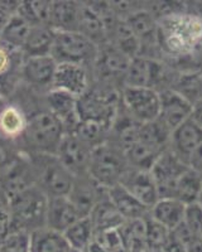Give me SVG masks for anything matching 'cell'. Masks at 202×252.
<instances>
[{"mask_svg":"<svg viewBox=\"0 0 202 252\" xmlns=\"http://www.w3.org/2000/svg\"><path fill=\"white\" fill-rule=\"evenodd\" d=\"M158 44L172 60L195 58L202 44V20L191 12L158 20Z\"/></svg>","mask_w":202,"mask_h":252,"instance_id":"cell-1","label":"cell"},{"mask_svg":"<svg viewBox=\"0 0 202 252\" xmlns=\"http://www.w3.org/2000/svg\"><path fill=\"white\" fill-rule=\"evenodd\" d=\"M65 134L64 124L43 107L28 116L26 130L17 143L27 155H56Z\"/></svg>","mask_w":202,"mask_h":252,"instance_id":"cell-2","label":"cell"},{"mask_svg":"<svg viewBox=\"0 0 202 252\" xmlns=\"http://www.w3.org/2000/svg\"><path fill=\"white\" fill-rule=\"evenodd\" d=\"M28 157L34 173L35 187L40 192L47 198L68 195L75 177L65 168L57 155L32 154Z\"/></svg>","mask_w":202,"mask_h":252,"instance_id":"cell-3","label":"cell"},{"mask_svg":"<svg viewBox=\"0 0 202 252\" xmlns=\"http://www.w3.org/2000/svg\"><path fill=\"white\" fill-rule=\"evenodd\" d=\"M130 166L120 148L106 140L94 149L89 165V175L104 189L120 184Z\"/></svg>","mask_w":202,"mask_h":252,"instance_id":"cell-4","label":"cell"},{"mask_svg":"<svg viewBox=\"0 0 202 252\" xmlns=\"http://www.w3.org/2000/svg\"><path fill=\"white\" fill-rule=\"evenodd\" d=\"M99 49L100 47L80 32H55L51 56L57 63H75L91 69Z\"/></svg>","mask_w":202,"mask_h":252,"instance_id":"cell-5","label":"cell"},{"mask_svg":"<svg viewBox=\"0 0 202 252\" xmlns=\"http://www.w3.org/2000/svg\"><path fill=\"white\" fill-rule=\"evenodd\" d=\"M48 198L37 187L18 197L8 206L12 229L31 232L46 226V209Z\"/></svg>","mask_w":202,"mask_h":252,"instance_id":"cell-6","label":"cell"},{"mask_svg":"<svg viewBox=\"0 0 202 252\" xmlns=\"http://www.w3.org/2000/svg\"><path fill=\"white\" fill-rule=\"evenodd\" d=\"M120 103L125 111L140 124L157 121L161 112V94L149 87H123Z\"/></svg>","mask_w":202,"mask_h":252,"instance_id":"cell-7","label":"cell"},{"mask_svg":"<svg viewBox=\"0 0 202 252\" xmlns=\"http://www.w3.org/2000/svg\"><path fill=\"white\" fill-rule=\"evenodd\" d=\"M35 187L34 173L27 154H22L5 173L0 175V190L6 208L14 199Z\"/></svg>","mask_w":202,"mask_h":252,"instance_id":"cell-8","label":"cell"},{"mask_svg":"<svg viewBox=\"0 0 202 252\" xmlns=\"http://www.w3.org/2000/svg\"><path fill=\"white\" fill-rule=\"evenodd\" d=\"M94 148L75 134H65L57 150V158L73 177L89 174Z\"/></svg>","mask_w":202,"mask_h":252,"instance_id":"cell-9","label":"cell"},{"mask_svg":"<svg viewBox=\"0 0 202 252\" xmlns=\"http://www.w3.org/2000/svg\"><path fill=\"white\" fill-rule=\"evenodd\" d=\"M93 85V75L89 67L75 63H57L51 90H58L80 98Z\"/></svg>","mask_w":202,"mask_h":252,"instance_id":"cell-10","label":"cell"},{"mask_svg":"<svg viewBox=\"0 0 202 252\" xmlns=\"http://www.w3.org/2000/svg\"><path fill=\"white\" fill-rule=\"evenodd\" d=\"M187 168L190 166L179 160L169 149L162 153L161 157L157 159L150 169L157 188H158L159 198H172L174 186L178 178L183 174Z\"/></svg>","mask_w":202,"mask_h":252,"instance_id":"cell-11","label":"cell"},{"mask_svg":"<svg viewBox=\"0 0 202 252\" xmlns=\"http://www.w3.org/2000/svg\"><path fill=\"white\" fill-rule=\"evenodd\" d=\"M57 62L52 56H38V57H23L19 73L22 80L32 89L43 90L44 94L51 90Z\"/></svg>","mask_w":202,"mask_h":252,"instance_id":"cell-12","label":"cell"},{"mask_svg":"<svg viewBox=\"0 0 202 252\" xmlns=\"http://www.w3.org/2000/svg\"><path fill=\"white\" fill-rule=\"evenodd\" d=\"M201 145L202 129L192 119H188L170 132L168 149L173 153L179 160L190 166L191 158L194 157Z\"/></svg>","mask_w":202,"mask_h":252,"instance_id":"cell-13","label":"cell"},{"mask_svg":"<svg viewBox=\"0 0 202 252\" xmlns=\"http://www.w3.org/2000/svg\"><path fill=\"white\" fill-rule=\"evenodd\" d=\"M44 109L64 124L66 134H71L80 123L78 116V98L58 90H49L43 94Z\"/></svg>","mask_w":202,"mask_h":252,"instance_id":"cell-14","label":"cell"},{"mask_svg":"<svg viewBox=\"0 0 202 252\" xmlns=\"http://www.w3.org/2000/svg\"><path fill=\"white\" fill-rule=\"evenodd\" d=\"M161 94V112L158 121L169 132L191 119L194 105L173 90H165Z\"/></svg>","mask_w":202,"mask_h":252,"instance_id":"cell-15","label":"cell"},{"mask_svg":"<svg viewBox=\"0 0 202 252\" xmlns=\"http://www.w3.org/2000/svg\"><path fill=\"white\" fill-rule=\"evenodd\" d=\"M106 195V189L99 186L89 174L75 177L68 199L78 211L81 217H89L96 204Z\"/></svg>","mask_w":202,"mask_h":252,"instance_id":"cell-16","label":"cell"},{"mask_svg":"<svg viewBox=\"0 0 202 252\" xmlns=\"http://www.w3.org/2000/svg\"><path fill=\"white\" fill-rule=\"evenodd\" d=\"M120 186L124 187L128 192L132 193L140 203L149 209L159 199L158 188L150 170L129 168L121 178Z\"/></svg>","mask_w":202,"mask_h":252,"instance_id":"cell-17","label":"cell"},{"mask_svg":"<svg viewBox=\"0 0 202 252\" xmlns=\"http://www.w3.org/2000/svg\"><path fill=\"white\" fill-rule=\"evenodd\" d=\"M81 218V215L67 195L48 198L46 209V227L64 233Z\"/></svg>","mask_w":202,"mask_h":252,"instance_id":"cell-18","label":"cell"},{"mask_svg":"<svg viewBox=\"0 0 202 252\" xmlns=\"http://www.w3.org/2000/svg\"><path fill=\"white\" fill-rule=\"evenodd\" d=\"M82 3L57 0L52 1L49 27L55 32H77L80 23Z\"/></svg>","mask_w":202,"mask_h":252,"instance_id":"cell-19","label":"cell"},{"mask_svg":"<svg viewBox=\"0 0 202 252\" xmlns=\"http://www.w3.org/2000/svg\"><path fill=\"white\" fill-rule=\"evenodd\" d=\"M107 198L113 203L116 211L125 220H144L149 216V208L136 199L132 193H129L120 184L107 189Z\"/></svg>","mask_w":202,"mask_h":252,"instance_id":"cell-20","label":"cell"},{"mask_svg":"<svg viewBox=\"0 0 202 252\" xmlns=\"http://www.w3.org/2000/svg\"><path fill=\"white\" fill-rule=\"evenodd\" d=\"M186 207V204L176 198H159L158 202L150 208L149 216L152 220L172 232L183 223Z\"/></svg>","mask_w":202,"mask_h":252,"instance_id":"cell-21","label":"cell"},{"mask_svg":"<svg viewBox=\"0 0 202 252\" xmlns=\"http://www.w3.org/2000/svg\"><path fill=\"white\" fill-rule=\"evenodd\" d=\"M71 246L64 233L43 226L29 232L28 252H68Z\"/></svg>","mask_w":202,"mask_h":252,"instance_id":"cell-22","label":"cell"},{"mask_svg":"<svg viewBox=\"0 0 202 252\" xmlns=\"http://www.w3.org/2000/svg\"><path fill=\"white\" fill-rule=\"evenodd\" d=\"M53 38H55V31L51 27L33 26L20 53L24 58L51 56Z\"/></svg>","mask_w":202,"mask_h":252,"instance_id":"cell-23","label":"cell"},{"mask_svg":"<svg viewBox=\"0 0 202 252\" xmlns=\"http://www.w3.org/2000/svg\"><path fill=\"white\" fill-rule=\"evenodd\" d=\"M173 91L190 101L192 105L202 100V71L201 68H188L179 71L172 85Z\"/></svg>","mask_w":202,"mask_h":252,"instance_id":"cell-24","label":"cell"},{"mask_svg":"<svg viewBox=\"0 0 202 252\" xmlns=\"http://www.w3.org/2000/svg\"><path fill=\"white\" fill-rule=\"evenodd\" d=\"M89 217L93 222L95 233L119 229L125 222L124 218L121 217L120 213L116 211L115 207L107 198V192L106 195L96 204Z\"/></svg>","mask_w":202,"mask_h":252,"instance_id":"cell-25","label":"cell"},{"mask_svg":"<svg viewBox=\"0 0 202 252\" xmlns=\"http://www.w3.org/2000/svg\"><path fill=\"white\" fill-rule=\"evenodd\" d=\"M28 123V116L19 105L9 102L0 116V135L15 140L23 135Z\"/></svg>","mask_w":202,"mask_h":252,"instance_id":"cell-26","label":"cell"},{"mask_svg":"<svg viewBox=\"0 0 202 252\" xmlns=\"http://www.w3.org/2000/svg\"><path fill=\"white\" fill-rule=\"evenodd\" d=\"M202 189V174L192 168H187L178 178L172 198H176L186 206L197 203Z\"/></svg>","mask_w":202,"mask_h":252,"instance_id":"cell-27","label":"cell"},{"mask_svg":"<svg viewBox=\"0 0 202 252\" xmlns=\"http://www.w3.org/2000/svg\"><path fill=\"white\" fill-rule=\"evenodd\" d=\"M32 24L27 22L23 17L19 14H14L9 20L3 32L0 33V43L8 47L14 52H20L26 43L29 32L32 29Z\"/></svg>","mask_w":202,"mask_h":252,"instance_id":"cell-28","label":"cell"},{"mask_svg":"<svg viewBox=\"0 0 202 252\" xmlns=\"http://www.w3.org/2000/svg\"><path fill=\"white\" fill-rule=\"evenodd\" d=\"M64 235L71 249L86 252L95 240V229L90 217H85L75 222Z\"/></svg>","mask_w":202,"mask_h":252,"instance_id":"cell-29","label":"cell"},{"mask_svg":"<svg viewBox=\"0 0 202 252\" xmlns=\"http://www.w3.org/2000/svg\"><path fill=\"white\" fill-rule=\"evenodd\" d=\"M51 9H52V1L28 0V1H20L17 13L32 26L49 27Z\"/></svg>","mask_w":202,"mask_h":252,"instance_id":"cell-30","label":"cell"},{"mask_svg":"<svg viewBox=\"0 0 202 252\" xmlns=\"http://www.w3.org/2000/svg\"><path fill=\"white\" fill-rule=\"evenodd\" d=\"M145 224V245H147L148 251L152 252H162L163 247H165L166 242H167L168 237H169L170 231L159 224L154 220L148 216L144 218Z\"/></svg>","mask_w":202,"mask_h":252,"instance_id":"cell-31","label":"cell"},{"mask_svg":"<svg viewBox=\"0 0 202 252\" xmlns=\"http://www.w3.org/2000/svg\"><path fill=\"white\" fill-rule=\"evenodd\" d=\"M23 154L15 140H10L0 135V175L15 163Z\"/></svg>","mask_w":202,"mask_h":252,"instance_id":"cell-32","label":"cell"},{"mask_svg":"<svg viewBox=\"0 0 202 252\" xmlns=\"http://www.w3.org/2000/svg\"><path fill=\"white\" fill-rule=\"evenodd\" d=\"M22 61L23 56L20 52L12 51L0 43V78L6 77L15 66L22 64Z\"/></svg>","mask_w":202,"mask_h":252,"instance_id":"cell-33","label":"cell"},{"mask_svg":"<svg viewBox=\"0 0 202 252\" xmlns=\"http://www.w3.org/2000/svg\"><path fill=\"white\" fill-rule=\"evenodd\" d=\"M183 223L186 224L195 237L202 236V207L199 203L186 207V215Z\"/></svg>","mask_w":202,"mask_h":252,"instance_id":"cell-34","label":"cell"},{"mask_svg":"<svg viewBox=\"0 0 202 252\" xmlns=\"http://www.w3.org/2000/svg\"><path fill=\"white\" fill-rule=\"evenodd\" d=\"M20 1H10V0H0V33L3 32L9 20L13 15L17 14Z\"/></svg>","mask_w":202,"mask_h":252,"instance_id":"cell-35","label":"cell"},{"mask_svg":"<svg viewBox=\"0 0 202 252\" xmlns=\"http://www.w3.org/2000/svg\"><path fill=\"white\" fill-rule=\"evenodd\" d=\"M190 168H192V169H195L196 172H199L200 174H202V145L197 149V152L195 153L194 157L191 158Z\"/></svg>","mask_w":202,"mask_h":252,"instance_id":"cell-36","label":"cell"},{"mask_svg":"<svg viewBox=\"0 0 202 252\" xmlns=\"http://www.w3.org/2000/svg\"><path fill=\"white\" fill-rule=\"evenodd\" d=\"M191 119L197 124L202 129V100L199 101L197 103L194 105V109H192V115H191Z\"/></svg>","mask_w":202,"mask_h":252,"instance_id":"cell-37","label":"cell"},{"mask_svg":"<svg viewBox=\"0 0 202 252\" xmlns=\"http://www.w3.org/2000/svg\"><path fill=\"white\" fill-rule=\"evenodd\" d=\"M186 252H202V238L197 237L190 242L186 247Z\"/></svg>","mask_w":202,"mask_h":252,"instance_id":"cell-38","label":"cell"},{"mask_svg":"<svg viewBox=\"0 0 202 252\" xmlns=\"http://www.w3.org/2000/svg\"><path fill=\"white\" fill-rule=\"evenodd\" d=\"M10 102V101L8 100V97H6L5 94H0V116H1V112L4 111V109L6 107V105Z\"/></svg>","mask_w":202,"mask_h":252,"instance_id":"cell-39","label":"cell"},{"mask_svg":"<svg viewBox=\"0 0 202 252\" xmlns=\"http://www.w3.org/2000/svg\"><path fill=\"white\" fill-rule=\"evenodd\" d=\"M195 60L199 61L200 66H202V44H201V47H200L199 52L196 53V56H195ZM201 68H202V67H201Z\"/></svg>","mask_w":202,"mask_h":252,"instance_id":"cell-40","label":"cell"},{"mask_svg":"<svg viewBox=\"0 0 202 252\" xmlns=\"http://www.w3.org/2000/svg\"><path fill=\"white\" fill-rule=\"evenodd\" d=\"M194 14H195V15H197V17H199L200 19L202 20V5H201V6H199V10H197V12H195Z\"/></svg>","mask_w":202,"mask_h":252,"instance_id":"cell-41","label":"cell"},{"mask_svg":"<svg viewBox=\"0 0 202 252\" xmlns=\"http://www.w3.org/2000/svg\"><path fill=\"white\" fill-rule=\"evenodd\" d=\"M197 203L202 207V189H201V193H200V197H199V201H197Z\"/></svg>","mask_w":202,"mask_h":252,"instance_id":"cell-42","label":"cell"},{"mask_svg":"<svg viewBox=\"0 0 202 252\" xmlns=\"http://www.w3.org/2000/svg\"><path fill=\"white\" fill-rule=\"evenodd\" d=\"M68 252H81V251H77V250H73V249H71V250H69Z\"/></svg>","mask_w":202,"mask_h":252,"instance_id":"cell-43","label":"cell"},{"mask_svg":"<svg viewBox=\"0 0 202 252\" xmlns=\"http://www.w3.org/2000/svg\"><path fill=\"white\" fill-rule=\"evenodd\" d=\"M201 71H202V68H201Z\"/></svg>","mask_w":202,"mask_h":252,"instance_id":"cell-44","label":"cell"},{"mask_svg":"<svg viewBox=\"0 0 202 252\" xmlns=\"http://www.w3.org/2000/svg\"><path fill=\"white\" fill-rule=\"evenodd\" d=\"M0 94H1V92H0Z\"/></svg>","mask_w":202,"mask_h":252,"instance_id":"cell-45","label":"cell"}]
</instances>
